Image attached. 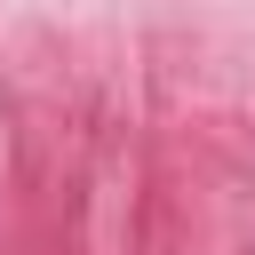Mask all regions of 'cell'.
Returning <instances> with one entry per match:
<instances>
[]
</instances>
